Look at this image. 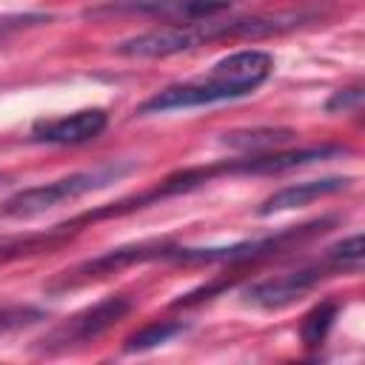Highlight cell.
<instances>
[{"mask_svg": "<svg viewBox=\"0 0 365 365\" xmlns=\"http://www.w3.org/2000/svg\"><path fill=\"white\" fill-rule=\"evenodd\" d=\"M274 68V57L262 48H242L220 63L211 66L208 74L174 83L157 94H151L145 103H140L137 114H163V111H177V108H197V106H211L222 100H237L251 91H257Z\"/></svg>", "mask_w": 365, "mask_h": 365, "instance_id": "6da1fadb", "label": "cell"}, {"mask_svg": "<svg viewBox=\"0 0 365 365\" xmlns=\"http://www.w3.org/2000/svg\"><path fill=\"white\" fill-rule=\"evenodd\" d=\"M308 20H311V14H305V11H282V14H265V17H231V20H220L217 14H211V17L174 23V26H163V29L128 37L114 51L123 57H171V54H180V51L197 48L211 40H222V37L279 34V31H288Z\"/></svg>", "mask_w": 365, "mask_h": 365, "instance_id": "7a4b0ae2", "label": "cell"}, {"mask_svg": "<svg viewBox=\"0 0 365 365\" xmlns=\"http://www.w3.org/2000/svg\"><path fill=\"white\" fill-rule=\"evenodd\" d=\"M131 165L128 163H103L97 168H88V171H77V174H68V177H60V180H51V182H43V185H31V188H23L17 191L14 197H9L0 208L3 217H11V220H29V217H37L48 208H57L63 202H71V200H80L83 194H91L97 188H106L108 182L120 180Z\"/></svg>", "mask_w": 365, "mask_h": 365, "instance_id": "3957f363", "label": "cell"}, {"mask_svg": "<svg viewBox=\"0 0 365 365\" xmlns=\"http://www.w3.org/2000/svg\"><path fill=\"white\" fill-rule=\"evenodd\" d=\"M174 242L168 240H145V242H131V245H120L111 248L100 257H91L68 271H63L60 277H54L46 288L48 294H60V291H71V288H83L88 282L106 279L111 274H120L123 268L131 265H143V262H157V259H171L174 257Z\"/></svg>", "mask_w": 365, "mask_h": 365, "instance_id": "277c9868", "label": "cell"}, {"mask_svg": "<svg viewBox=\"0 0 365 365\" xmlns=\"http://www.w3.org/2000/svg\"><path fill=\"white\" fill-rule=\"evenodd\" d=\"M131 311V302L125 297H106L88 308H83L80 314L68 317L66 322H60L43 342H40V351L46 354H54V351H66L71 345H83V342H91L97 339L103 331H108L114 322H120L125 314Z\"/></svg>", "mask_w": 365, "mask_h": 365, "instance_id": "5b68a950", "label": "cell"}, {"mask_svg": "<svg viewBox=\"0 0 365 365\" xmlns=\"http://www.w3.org/2000/svg\"><path fill=\"white\" fill-rule=\"evenodd\" d=\"M331 271H339L328 257L317 265H308V268H297L291 274H282V277H271V279H262V282H254L245 288V302L251 305H259V308H285L291 305L294 299L305 297L308 291H314L325 277H331Z\"/></svg>", "mask_w": 365, "mask_h": 365, "instance_id": "8992f818", "label": "cell"}, {"mask_svg": "<svg viewBox=\"0 0 365 365\" xmlns=\"http://www.w3.org/2000/svg\"><path fill=\"white\" fill-rule=\"evenodd\" d=\"M231 3L228 0H114L97 9H88L86 17H108V14H145V17H160V20H174V23H188L200 17H211L225 11Z\"/></svg>", "mask_w": 365, "mask_h": 365, "instance_id": "52a82bcc", "label": "cell"}, {"mask_svg": "<svg viewBox=\"0 0 365 365\" xmlns=\"http://www.w3.org/2000/svg\"><path fill=\"white\" fill-rule=\"evenodd\" d=\"M108 117L103 108H83L66 117L54 120H37L31 125V140L37 143H51V145H80L103 134Z\"/></svg>", "mask_w": 365, "mask_h": 365, "instance_id": "ba28073f", "label": "cell"}, {"mask_svg": "<svg viewBox=\"0 0 365 365\" xmlns=\"http://www.w3.org/2000/svg\"><path fill=\"white\" fill-rule=\"evenodd\" d=\"M354 180L351 177H322V180H305V182H291L279 191H274L259 208L257 214L268 217V214H277V211H288V208H302L319 197H328V194H336V191H345Z\"/></svg>", "mask_w": 365, "mask_h": 365, "instance_id": "9c48e42d", "label": "cell"}, {"mask_svg": "<svg viewBox=\"0 0 365 365\" xmlns=\"http://www.w3.org/2000/svg\"><path fill=\"white\" fill-rule=\"evenodd\" d=\"M294 137L297 134L291 128H251V131H231V134H225L222 145L240 148V151H248V154H262V151H274V148L285 145Z\"/></svg>", "mask_w": 365, "mask_h": 365, "instance_id": "30bf717a", "label": "cell"}, {"mask_svg": "<svg viewBox=\"0 0 365 365\" xmlns=\"http://www.w3.org/2000/svg\"><path fill=\"white\" fill-rule=\"evenodd\" d=\"M185 328H188V325L180 322V319H160V322H151V325L140 328L137 334H131V336L125 339V351H128V354H131V351H151V348H157V345L171 342V339L180 336Z\"/></svg>", "mask_w": 365, "mask_h": 365, "instance_id": "8fae6325", "label": "cell"}, {"mask_svg": "<svg viewBox=\"0 0 365 365\" xmlns=\"http://www.w3.org/2000/svg\"><path fill=\"white\" fill-rule=\"evenodd\" d=\"M334 317H336V305L334 302H319L317 308H311L302 322H299V336L308 348H317L322 345V339L328 336L331 325H334Z\"/></svg>", "mask_w": 365, "mask_h": 365, "instance_id": "7c38bea8", "label": "cell"}, {"mask_svg": "<svg viewBox=\"0 0 365 365\" xmlns=\"http://www.w3.org/2000/svg\"><path fill=\"white\" fill-rule=\"evenodd\" d=\"M339 271H359L362 268V257H365V248H362V234H354L336 245L328 248L325 254Z\"/></svg>", "mask_w": 365, "mask_h": 365, "instance_id": "4fadbf2b", "label": "cell"}, {"mask_svg": "<svg viewBox=\"0 0 365 365\" xmlns=\"http://www.w3.org/2000/svg\"><path fill=\"white\" fill-rule=\"evenodd\" d=\"M46 319V314L40 308H31V305H17V308H3L0 311V336L3 334H11V331H20L26 325H34Z\"/></svg>", "mask_w": 365, "mask_h": 365, "instance_id": "5bb4252c", "label": "cell"}, {"mask_svg": "<svg viewBox=\"0 0 365 365\" xmlns=\"http://www.w3.org/2000/svg\"><path fill=\"white\" fill-rule=\"evenodd\" d=\"M362 106V88L354 86V88H339L334 91V97L325 103L328 111H348V108H359Z\"/></svg>", "mask_w": 365, "mask_h": 365, "instance_id": "9a60e30c", "label": "cell"}, {"mask_svg": "<svg viewBox=\"0 0 365 365\" xmlns=\"http://www.w3.org/2000/svg\"><path fill=\"white\" fill-rule=\"evenodd\" d=\"M3 180H6V177H3V174H0V182H3Z\"/></svg>", "mask_w": 365, "mask_h": 365, "instance_id": "2e32d148", "label": "cell"}, {"mask_svg": "<svg viewBox=\"0 0 365 365\" xmlns=\"http://www.w3.org/2000/svg\"><path fill=\"white\" fill-rule=\"evenodd\" d=\"M228 3H237V0H228Z\"/></svg>", "mask_w": 365, "mask_h": 365, "instance_id": "e0dca14e", "label": "cell"}]
</instances>
